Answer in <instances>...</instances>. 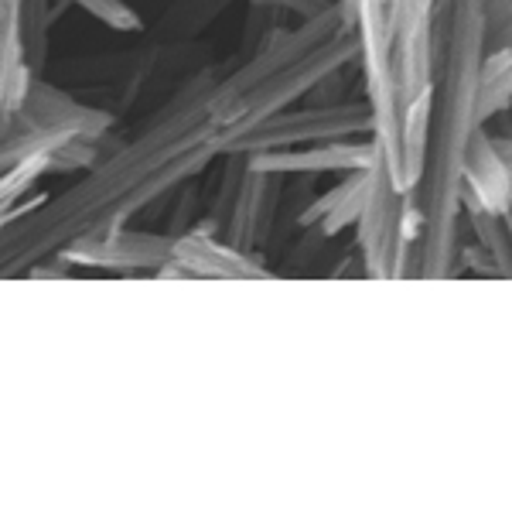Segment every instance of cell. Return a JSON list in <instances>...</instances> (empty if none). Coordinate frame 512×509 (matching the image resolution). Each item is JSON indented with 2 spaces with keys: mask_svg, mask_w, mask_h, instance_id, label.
Here are the masks:
<instances>
[{
  "mask_svg": "<svg viewBox=\"0 0 512 509\" xmlns=\"http://www.w3.org/2000/svg\"><path fill=\"white\" fill-rule=\"evenodd\" d=\"M212 76L216 69L192 72L140 123L137 134L96 154L76 185L14 212L0 226V281L28 277L82 236L127 226L219 161V130L205 106Z\"/></svg>",
  "mask_w": 512,
  "mask_h": 509,
  "instance_id": "6da1fadb",
  "label": "cell"
},
{
  "mask_svg": "<svg viewBox=\"0 0 512 509\" xmlns=\"http://www.w3.org/2000/svg\"><path fill=\"white\" fill-rule=\"evenodd\" d=\"M431 48V137L424 175L410 192L417 281H444L461 260V168L468 147L485 130L478 120V79L489 55L485 0H434Z\"/></svg>",
  "mask_w": 512,
  "mask_h": 509,
  "instance_id": "7a4b0ae2",
  "label": "cell"
},
{
  "mask_svg": "<svg viewBox=\"0 0 512 509\" xmlns=\"http://www.w3.org/2000/svg\"><path fill=\"white\" fill-rule=\"evenodd\" d=\"M355 35L366 103L373 113L376 158L400 185L414 192L424 175L431 137L434 0H335Z\"/></svg>",
  "mask_w": 512,
  "mask_h": 509,
  "instance_id": "3957f363",
  "label": "cell"
},
{
  "mask_svg": "<svg viewBox=\"0 0 512 509\" xmlns=\"http://www.w3.org/2000/svg\"><path fill=\"white\" fill-rule=\"evenodd\" d=\"M349 65H355V35L338 4L263 31L256 45H246L243 59L212 76L205 96L209 117L219 130V158L239 134L308 100Z\"/></svg>",
  "mask_w": 512,
  "mask_h": 509,
  "instance_id": "277c9868",
  "label": "cell"
},
{
  "mask_svg": "<svg viewBox=\"0 0 512 509\" xmlns=\"http://www.w3.org/2000/svg\"><path fill=\"white\" fill-rule=\"evenodd\" d=\"M110 130L113 113L79 103L72 93L38 76L0 141V171L21 161H45L48 171L89 168Z\"/></svg>",
  "mask_w": 512,
  "mask_h": 509,
  "instance_id": "5b68a950",
  "label": "cell"
},
{
  "mask_svg": "<svg viewBox=\"0 0 512 509\" xmlns=\"http://www.w3.org/2000/svg\"><path fill=\"white\" fill-rule=\"evenodd\" d=\"M284 195L287 185L280 175L256 168L250 154H226L205 223L239 250L263 253L277 229Z\"/></svg>",
  "mask_w": 512,
  "mask_h": 509,
  "instance_id": "8992f818",
  "label": "cell"
},
{
  "mask_svg": "<svg viewBox=\"0 0 512 509\" xmlns=\"http://www.w3.org/2000/svg\"><path fill=\"white\" fill-rule=\"evenodd\" d=\"M359 270L373 281H407L414 277V209L410 192L393 185L386 168L376 161L373 188L352 226Z\"/></svg>",
  "mask_w": 512,
  "mask_h": 509,
  "instance_id": "52a82bcc",
  "label": "cell"
},
{
  "mask_svg": "<svg viewBox=\"0 0 512 509\" xmlns=\"http://www.w3.org/2000/svg\"><path fill=\"white\" fill-rule=\"evenodd\" d=\"M373 134V113L366 96H345V100L294 103L239 134L226 154H263V151H291V147L352 141V137ZM222 154V158H226Z\"/></svg>",
  "mask_w": 512,
  "mask_h": 509,
  "instance_id": "ba28073f",
  "label": "cell"
},
{
  "mask_svg": "<svg viewBox=\"0 0 512 509\" xmlns=\"http://www.w3.org/2000/svg\"><path fill=\"white\" fill-rule=\"evenodd\" d=\"M161 277H202V281H270L277 277L263 253H246L226 243L209 223L171 233V264Z\"/></svg>",
  "mask_w": 512,
  "mask_h": 509,
  "instance_id": "9c48e42d",
  "label": "cell"
},
{
  "mask_svg": "<svg viewBox=\"0 0 512 509\" xmlns=\"http://www.w3.org/2000/svg\"><path fill=\"white\" fill-rule=\"evenodd\" d=\"M62 264L86 270H120V274H161L171 264V236L151 229L113 226L103 233L82 236L59 253Z\"/></svg>",
  "mask_w": 512,
  "mask_h": 509,
  "instance_id": "30bf717a",
  "label": "cell"
},
{
  "mask_svg": "<svg viewBox=\"0 0 512 509\" xmlns=\"http://www.w3.org/2000/svg\"><path fill=\"white\" fill-rule=\"evenodd\" d=\"M250 161L280 178H311V175H349V171L376 164L373 137H352V141H325L291 151H263L250 154Z\"/></svg>",
  "mask_w": 512,
  "mask_h": 509,
  "instance_id": "8fae6325",
  "label": "cell"
},
{
  "mask_svg": "<svg viewBox=\"0 0 512 509\" xmlns=\"http://www.w3.org/2000/svg\"><path fill=\"white\" fill-rule=\"evenodd\" d=\"M512 202V161H506L495 147L489 127L468 147L465 168H461V216L465 212H489L502 216Z\"/></svg>",
  "mask_w": 512,
  "mask_h": 509,
  "instance_id": "7c38bea8",
  "label": "cell"
},
{
  "mask_svg": "<svg viewBox=\"0 0 512 509\" xmlns=\"http://www.w3.org/2000/svg\"><path fill=\"white\" fill-rule=\"evenodd\" d=\"M373 175H376V164L342 175V182L332 185L328 192H321L318 199L304 202L301 209H297V226H301L304 233L318 236V240H332V236L352 229L355 219H359V212H362V205H366V199H369Z\"/></svg>",
  "mask_w": 512,
  "mask_h": 509,
  "instance_id": "4fadbf2b",
  "label": "cell"
},
{
  "mask_svg": "<svg viewBox=\"0 0 512 509\" xmlns=\"http://www.w3.org/2000/svg\"><path fill=\"white\" fill-rule=\"evenodd\" d=\"M41 72L28 59L24 48L21 21H18V4L4 0V14H0V141L11 130L14 117L28 100V89Z\"/></svg>",
  "mask_w": 512,
  "mask_h": 509,
  "instance_id": "5bb4252c",
  "label": "cell"
},
{
  "mask_svg": "<svg viewBox=\"0 0 512 509\" xmlns=\"http://www.w3.org/2000/svg\"><path fill=\"white\" fill-rule=\"evenodd\" d=\"M512 110V48H489L478 79V120L489 127L495 117Z\"/></svg>",
  "mask_w": 512,
  "mask_h": 509,
  "instance_id": "9a60e30c",
  "label": "cell"
},
{
  "mask_svg": "<svg viewBox=\"0 0 512 509\" xmlns=\"http://www.w3.org/2000/svg\"><path fill=\"white\" fill-rule=\"evenodd\" d=\"M65 4L79 7L82 14H89L93 21L106 24L113 31H140L144 21L140 14L130 7V0H65Z\"/></svg>",
  "mask_w": 512,
  "mask_h": 509,
  "instance_id": "2e32d148",
  "label": "cell"
},
{
  "mask_svg": "<svg viewBox=\"0 0 512 509\" xmlns=\"http://www.w3.org/2000/svg\"><path fill=\"white\" fill-rule=\"evenodd\" d=\"M489 48H512V0H485Z\"/></svg>",
  "mask_w": 512,
  "mask_h": 509,
  "instance_id": "e0dca14e",
  "label": "cell"
},
{
  "mask_svg": "<svg viewBox=\"0 0 512 509\" xmlns=\"http://www.w3.org/2000/svg\"><path fill=\"white\" fill-rule=\"evenodd\" d=\"M335 0H250V7H260V11L270 14H284V18H311V14L332 7Z\"/></svg>",
  "mask_w": 512,
  "mask_h": 509,
  "instance_id": "ac0fdd59",
  "label": "cell"
},
{
  "mask_svg": "<svg viewBox=\"0 0 512 509\" xmlns=\"http://www.w3.org/2000/svg\"><path fill=\"white\" fill-rule=\"evenodd\" d=\"M489 134H492V130H489ZM492 141H495V147H499V154H502V158L512 161V134H509V137L492 134Z\"/></svg>",
  "mask_w": 512,
  "mask_h": 509,
  "instance_id": "d6986e66",
  "label": "cell"
},
{
  "mask_svg": "<svg viewBox=\"0 0 512 509\" xmlns=\"http://www.w3.org/2000/svg\"><path fill=\"white\" fill-rule=\"evenodd\" d=\"M502 226H506V233H509V243H512V202H509V209L502 212Z\"/></svg>",
  "mask_w": 512,
  "mask_h": 509,
  "instance_id": "ffe728a7",
  "label": "cell"
},
{
  "mask_svg": "<svg viewBox=\"0 0 512 509\" xmlns=\"http://www.w3.org/2000/svg\"><path fill=\"white\" fill-rule=\"evenodd\" d=\"M7 223V216H4V212H0V226H4Z\"/></svg>",
  "mask_w": 512,
  "mask_h": 509,
  "instance_id": "44dd1931",
  "label": "cell"
},
{
  "mask_svg": "<svg viewBox=\"0 0 512 509\" xmlns=\"http://www.w3.org/2000/svg\"><path fill=\"white\" fill-rule=\"evenodd\" d=\"M0 14H4V0H0Z\"/></svg>",
  "mask_w": 512,
  "mask_h": 509,
  "instance_id": "7402d4cb",
  "label": "cell"
}]
</instances>
